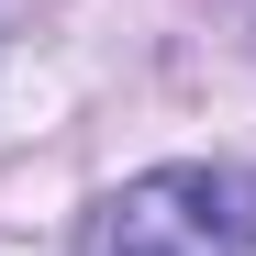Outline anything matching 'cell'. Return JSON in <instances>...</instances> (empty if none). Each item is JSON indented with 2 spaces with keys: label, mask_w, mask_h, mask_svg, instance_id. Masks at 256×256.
<instances>
[{
  "label": "cell",
  "mask_w": 256,
  "mask_h": 256,
  "mask_svg": "<svg viewBox=\"0 0 256 256\" xmlns=\"http://www.w3.org/2000/svg\"><path fill=\"white\" fill-rule=\"evenodd\" d=\"M100 256H256V178H234V167H145L100 212Z\"/></svg>",
  "instance_id": "cell-1"
}]
</instances>
